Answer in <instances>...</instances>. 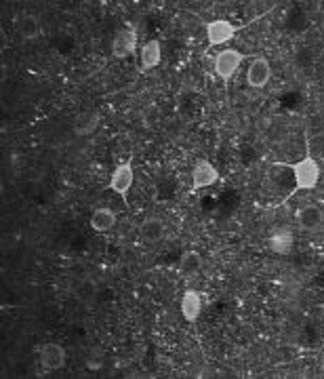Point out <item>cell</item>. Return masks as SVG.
<instances>
[{"label":"cell","mask_w":324,"mask_h":379,"mask_svg":"<svg viewBox=\"0 0 324 379\" xmlns=\"http://www.w3.org/2000/svg\"><path fill=\"white\" fill-rule=\"evenodd\" d=\"M202 270V255L198 251H185L179 260V272L183 276H196Z\"/></svg>","instance_id":"obj_17"},{"label":"cell","mask_w":324,"mask_h":379,"mask_svg":"<svg viewBox=\"0 0 324 379\" xmlns=\"http://www.w3.org/2000/svg\"><path fill=\"white\" fill-rule=\"evenodd\" d=\"M219 179V171L213 163H208L206 158H198L194 169H192V188L194 190H202L213 186L215 181Z\"/></svg>","instance_id":"obj_5"},{"label":"cell","mask_w":324,"mask_h":379,"mask_svg":"<svg viewBox=\"0 0 324 379\" xmlns=\"http://www.w3.org/2000/svg\"><path fill=\"white\" fill-rule=\"evenodd\" d=\"M245 55L238 49H226L215 55V74H217L224 82L232 80L234 74L238 72L240 64H242Z\"/></svg>","instance_id":"obj_2"},{"label":"cell","mask_w":324,"mask_h":379,"mask_svg":"<svg viewBox=\"0 0 324 379\" xmlns=\"http://www.w3.org/2000/svg\"><path fill=\"white\" fill-rule=\"evenodd\" d=\"M99 126V114L97 112H82L76 120H74V133L80 138L91 135Z\"/></svg>","instance_id":"obj_16"},{"label":"cell","mask_w":324,"mask_h":379,"mask_svg":"<svg viewBox=\"0 0 324 379\" xmlns=\"http://www.w3.org/2000/svg\"><path fill=\"white\" fill-rule=\"evenodd\" d=\"M202 312V295L196 289H187L181 297V316L187 322H196Z\"/></svg>","instance_id":"obj_14"},{"label":"cell","mask_w":324,"mask_h":379,"mask_svg":"<svg viewBox=\"0 0 324 379\" xmlns=\"http://www.w3.org/2000/svg\"><path fill=\"white\" fill-rule=\"evenodd\" d=\"M270 248L276 255H291L295 248V234L291 228H278L270 236Z\"/></svg>","instance_id":"obj_11"},{"label":"cell","mask_w":324,"mask_h":379,"mask_svg":"<svg viewBox=\"0 0 324 379\" xmlns=\"http://www.w3.org/2000/svg\"><path fill=\"white\" fill-rule=\"evenodd\" d=\"M139 236H141L144 242L156 244V242L164 240V236H167V223H164L160 217H148V219H144L141 225H139Z\"/></svg>","instance_id":"obj_10"},{"label":"cell","mask_w":324,"mask_h":379,"mask_svg":"<svg viewBox=\"0 0 324 379\" xmlns=\"http://www.w3.org/2000/svg\"><path fill=\"white\" fill-rule=\"evenodd\" d=\"M133 184H135V171H133V156H131L127 163H121L114 169V173L110 177V190L116 192L118 196L127 198V194L133 188Z\"/></svg>","instance_id":"obj_4"},{"label":"cell","mask_w":324,"mask_h":379,"mask_svg":"<svg viewBox=\"0 0 324 379\" xmlns=\"http://www.w3.org/2000/svg\"><path fill=\"white\" fill-rule=\"evenodd\" d=\"M116 219H118L116 211L107 209V207H99V209H95V211L91 213V228H93L95 232H99V234L110 232V230L116 225Z\"/></svg>","instance_id":"obj_15"},{"label":"cell","mask_w":324,"mask_h":379,"mask_svg":"<svg viewBox=\"0 0 324 379\" xmlns=\"http://www.w3.org/2000/svg\"><path fill=\"white\" fill-rule=\"evenodd\" d=\"M137 32L135 28H123L116 32L114 40H112V53L116 59H125L129 55H135L137 51Z\"/></svg>","instance_id":"obj_6"},{"label":"cell","mask_w":324,"mask_h":379,"mask_svg":"<svg viewBox=\"0 0 324 379\" xmlns=\"http://www.w3.org/2000/svg\"><path fill=\"white\" fill-rule=\"evenodd\" d=\"M238 30L240 28L234 26L228 20H213V22L206 24V40H208L210 47H219V45L230 43L236 36Z\"/></svg>","instance_id":"obj_3"},{"label":"cell","mask_w":324,"mask_h":379,"mask_svg":"<svg viewBox=\"0 0 324 379\" xmlns=\"http://www.w3.org/2000/svg\"><path fill=\"white\" fill-rule=\"evenodd\" d=\"M162 59V45L158 38H152L148 40L144 47H141V61H139V72L146 74L150 70H154Z\"/></svg>","instance_id":"obj_12"},{"label":"cell","mask_w":324,"mask_h":379,"mask_svg":"<svg viewBox=\"0 0 324 379\" xmlns=\"http://www.w3.org/2000/svg\"><path fill=\"white\" fill-rule=\"evenodd\" d=\"M295 179V190H314L320 181V165L314 156H303L301 161L288 165Z\"/></svg>","instance_id":"obj_1"},{"label":"cell","mask_w":324,"mask_h":379,"mask_svg":"<svg viewBox=\"0 0 324 379\" xmlns=\"http://www.w3.org/2000/svg\"><path fill=\"white\" fill-rule=\"evenodd\" d=\"M318 364H320V371H324V350L320 352V358H318Z\"/></svg>","instance_id":"obj_18"},{"label":"cell","mask_w":324,"mask_h":379,"mask_svg":"<svg viewBox=\"0 0 324 379\" xmlns=\"http://www.w3.org/2000/svg\"><path fill=\"white\" fill-rule=\"evenodd\" d=\"M297 225L303 232H314L324 223V211L318 205H305L297 211Z\"/></svg>","instance_id":"obj_7"},{"label":"cell","mask_w":324,"mask_h":379,"mask_svg":"<svg viewBox=\"0 0 324 379\" xmlns=\"http://www.w3.org/2000/svg\"><path fill=\"white\" fill-rule=\"evenodd\" d=\"M272 78V66L265 57H257L253 59V64L249 66L247 72V80L253 89H263Z\"/></svg>","instance_id":"obj_8"},{"label":"cell","mask_w":324,"mask_h":379,"mask_svg":"<svg viewBox=\"0 0 324 379\" xmlns=\"http://www.w3.org/2000/svg\"><path fill=\"white\" fill-rule=\"evenodd\" d=\"M40 364L47 369V371H57L65 364V350L63 345L55 343V341H49L40 348Z\"/></svg>","instance_id":"obj_9"},{"label":"cell","mask_w":324,"mask_h":379,"mask_svg":"<svg viewBox=\"0 0 324 379\" xmlns=\"http://www.w3.org/2000/svg\"><path fill=\"white\" fill-rule=\"evenodd\" d=\"M15 30L17 34L24 38V40H36L43 32V24L36 15L32 13H22L17 20H15Z\"/></svg>","instance_id":"obj_13"}]
</instances>
